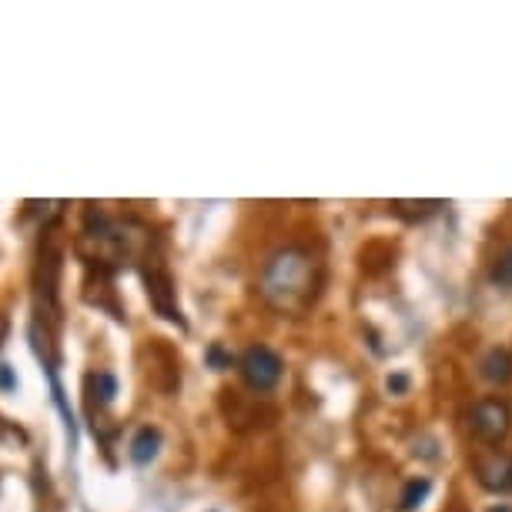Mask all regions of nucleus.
<instances>
[{"mask_svg":"<svg viewBox=\"0 0 512 512\" xmlns=\"http://www.w3.org/2000/svg\"><path fill=\"white\" fill-rule=\"evenodd\" d=\"M255 288L272 312L285 318H302L312 312L318 295H322L325 265L315 251L302 245H285L265 258Z\"/></svg>","mask_w":512,"mask_h":512,"instance_id":"1","label":"nucleus"},{"mask_svg":"<svg viewBox=\"0 0 512 512\" xmlns=\"http://www.w3.org/2000/svg\"><path fill=\"white\" fill-rule=\"evenodd\" d=\"M238 375L255 395H265L278 389V382H282V375H285V362H282V355L275 349H268V345H251V349L241 352Z\"/></svg>","mask_w":512,"mask_h":512,"instance_id":"2","label":"nucleus"},{"mask_svg":"<svg viewBox=\"0 0 512 512\" xmlns=\"http://www.w3.org/2000/svg\"><path fill=\"white\" fill-rule=\"evenodd\" d=\"M466 429L479 442H502L512 432V409L502 399H479L466 409Z\"/></svg>","mask_w":512,"mask_h":512,"instance_id":"3","label":"nucleus"},{"mask_svg":"<svg viewBox=\"0 0 512 512\" xmlns=\"http://www.w3.org/2000/svg\"><path fill=\"white\" fill-rule=\"evenodd\" d=\"M472 476L486 492H512V456L502 449H486L472 459Z\"/></svg>","mask_w":512,"mask_h":512,"instance_id":"4","label":"nucleus"},{"mask_svg":"<svg viewBox=\"0 0 512 512\" xmlns=\"http://www.w3.org/2000/svg\"><path fill=\"white\" fill-rule=\"evenodd\" d=\"M158 449H161V432L154 429V425H141V429L131 436L128 456L134 466H148V462L158 456Z\"/></svg>","mask_w":512,"mask_h":512,"instance_id":"5","label":"nucleus"},{"mask_svg":"<svg viewBox=\"0 0 512 512\" xmlns=\"http://www.w3.org/2000/svg\"><path fill=\"white\" fill-rule=\"evenodd\" d=\"M479 375L492 385H506L512 379V352L509 349H489L479 362Z\"/></svg>","mask_w":512,"mask_h":512,"instance_id":"6","label":"nucleus"},{"mask_svg":"<svg viewBox=\"0 0 512 512\" xmlns=\"http://www.w3.org/2000/svg\"><path fill=\"white\" fill-rule=\"evenodd\" d=\"M439 208H446L442 201H392V211L405 221H422V218H432Z\"/></svg>","mask_w":512,"mask_h":512,"instance_id":"7","label":"nucleus"},{"mask_svg":"<svg viewBox=\"0 0 512 512\" xmlns=\"http://www.w3.org/2000/svg\"><path fill=\"white\" fill-rule=\"evenodd\" d=\"M429 492H432V482L425 479V476L409 479V482H405V489H402V496H399V509H402V512L419 509L422 502H425V496H429Z\"/></svg>","mask_w":512,"mask_h":512,"instance_id":"8","label":"nucleus"},{"mask_svg":"<svg viewBox=\"0 0 512 512\" xmlns=\"http://www.w3.org/2000/svg\"><path fill=\"white\" fill-rule=\"evenodd\" d=\"M492 282L502 288H512V245L502 251L496 258V265H492Z\"/></svg>","mask_w":512,"mask_h":512,"instance_id":"9","label":"nucleus"},{"mask_svg":"<svg viewBox=\"0 0 512 512\" xmlns=\"http://www.w3.org/2000/svg\"><path fill=\"white\" fill-rule=\"evenodd\" d=\"M98 389H101V402H111L114 399V392H118V382H114V375L111 372H98Z\"/></svg>","mask_w":512,"mask_h":512,"instance_id":"10","label":"nucleus"},{"mask_svg":"<svg viewBox=\"0 0 512 512\" xmlns=\"http://www.w3.org/2000/svg\"><path fill=\"white\" fill-rule=\"evenodd\" d=\"M385 385H389L392 395H402L405 389H409V375H389V382Z\"/></svg>","mask_w":512,"mask_h":512,"instance_id":"11","label":"nucleus"},{"mask_svg":"<svg viewBox=\"0 0 512 512\" xmlns=\"http://www.w3.org/2000/svg\"><path fill=\"white\" fill-rule=\"evenodd\" d=\"M14 385H17V379H14L11 365H0V392H11Z\"/></svg>","mask_w":512,"mask_h":512,"instance_id":"12","label":"nucleus"},{"mask_svg":"<svg viewBox=\"0 0 512 512\" xmlns=\"http://www.w3.org/2000/svg\"><path fill=\"white\" fill-rule=\"evenodd\" d=\"M489 512H512V506H506V502H499V506H492Z\"/></svg>","mask_w":512,"mask_h":512,"instance_id":"13","label":"nucleus"}]
</instances>
